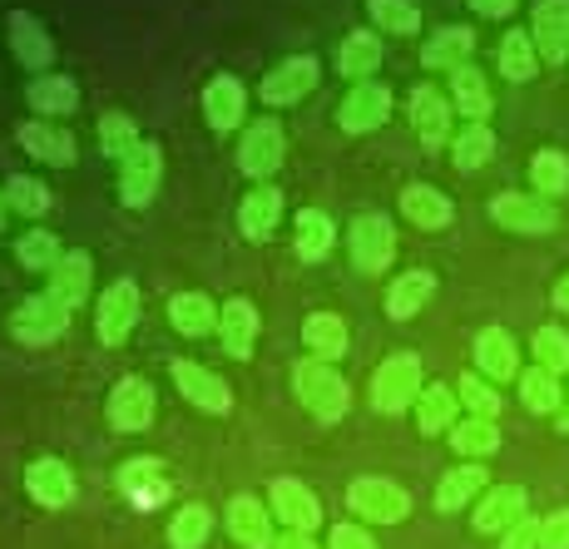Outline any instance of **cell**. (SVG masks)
I'll use <instances>...</instances> for the list:
<instances>
[{"mask_svg":"<svg viewBox=\"0 0 569 549\" xmlns=\"http://www.w3.org/2000/svg\"><path fill=\"white\" fill-rule=\"evenodd\" d=\"M530 30H535V50L550 64H560L569 54V0H540Z\"/></svg>","mask_w":569,"mask_h":549,"instance_id":"cell-16","label":"cell"},{"mask_svg":"<svg viewBox=\"0 0 569 549\" xmlns=\"http://www.w3.org/2000/svg\"><path fill=\"white\" fill-rule=\"evenodd\" d=\"M451 446L461 450V456H496L500 446V426L496 421H480V416H470L451 431Z\"/></svg>","mask_w":569,"mask_h":549,"instance_id":"cell-41","label":"cell"},{"mask_svg":"<svg viewBox=\"0 0 569 549\" xmlns=\"http://www.w3.org/2000/svg\"><path fill=\"white\" fill-rule=\"evenodd\" d=\"M496 153V134H490L486 124H470L461 139H456V169L470 173V169H480V163Z\"/></svg>","mask_w":569,"mask_h":549,"instance_id":"cell-48","label":"cell"},{"mask_svg":"<svg viewBox=\"0 0 569 549\" xmlns=\"http://www.w3.org/2000/svg\"><path fill=\"white\" fill-rule=\"evenodd\" d=\"M278 163H282V124L278 119H258L243 134V144H238V169L248 179H268Z\"/></svg>","mask_w":569,"mask_h":549,"instance_id":"cell-7","label":"cell"},{"mask_svg":"<svg viewBox=\"0 0 569 549\" xmlns=\"http://www.w3.org/2000/svg\"><path fill=\"white\" fill-rule=\"evenodd\" d=\"M20 149L36 153V159H46V163H54V169L74 163V139L64 134V129H54V124H40V119L20 124Z\"/></svg>","mask_w":569,"mask_h":549,"instance_id":"cell-24","label":"cell"},{"mask_svg":"<svg viewBox=\"0 0 569 549\" xmlns=\"http://www.w3.org/2000/svg\"><path fill=\"white\" fill-rule=\"evenodd\" d=\"M431 292H436V278L431 272H407V278H397L391 282V292H387V312L397 317V322H407V317H416V307H426L431 302Z\"/></svg>","mask_w":569,"mask_h":549,"instance_id":"cell-33","label":"cell"},{"mask_svg":"<svg viewBox=\"0 0 569 549\" xmlns=\"http://www.w3.org/2000/svg\"><path fill=\"white\" fill-rule=\"evenodd\" d=\"M391 114V90L387 84H357L352 94L342 100L337 119H342L347 134H367V129H381Z\"/></svg>","mask_w":569,"mask_h":549,"instance_id":"cell-11","label":"cell"},{"mask_svg":"<svg viewBox=\"0 0 569 549\" xmlns=\"http://www.w3.org/2000/svg\"><path fill=\"white\" fill-rule=\"evenodd\" d=\"M169 322L179 327L183 337H203L218 327V307L203 298V292H179V298L169 302Z\"/></svg>","mask_w":569,"mask_h":549,"instance_id":"cell-32","label":"cell"},{"mask_svg":"<svg viewBox=\"0 0 569 549\" xmlns=\"http://www.w3.org/2000/svg\"><path fill=\"white\" fill-rule=\"evenodd\" d=\"M535 361H540L550 377L569 371V337L560 327H540V332H535Z\"/></svg>","mask_w":569,"mask_h":549,"instance_id":"cell-49","label":"cell"},{"mask_svg":"<svg viewBox=\"0 0 569 549\" xmlns=\"http://www.w3.org/2000/svg\"><path fill=\"white\" fill-rule=\"evenodd\" d=\"M470 6H476L480 16L496 20V16H510V10H516V0H470Z\"/></svg>","mask_w":569,"mask_h":549,"instance_id":"cell-54","label":"cell"},{"mask_svg":"<svg viewBox=\"0 0 569 549\" xmlns=\"http://www.w3.org/2000/svg\"><path fill=\"white\" fill-rule=\"evenodd\" d=\"M367 16L391 36H416L421 30V10L407 6V0H367Z\"/></svg>","mask_w":569,"mask_h":549,"instance_id":"cell-42","label":"cell"},{"mask_svg":"<svg viewBox=\"0 0 569 549\" xmlns=\"http://www.w3.org/2000/svg\"><path fill=\"white\" fill-rule=\"evenodd\" d=\"M134 317H139V288L129 278H119L109 282L100 307H94V332H100L104 347H119L129 337V327H134Z\"/></svg>","mask_w":569,"mask_h":549,"instance_id":"cell-4","label":"cell"},{"mask_svg":"<svg viewBox=\"0 0 569 549\" xmlns=\"http://www.w3.org/2000/svg\"><path fill=\"white\" fill-rule=\"evenodd\" d=\"M391 252H397V233H391V223L381 213H362L352 223V262L362 272H381L391 262Z\"/></svg>","mask_w":569,"mask_h":549,"instance_id":"cell-9","label":"cell"},{"mask_svg":"<svg viewBox=\"0 0 569 549\" xmlns=\"http://www.w3.org/2000/svg\"><path fill=\"white\" fill-rule=\"evenodd\" d=\"M268 500H272V515H278L282 525H292L298 535L317 530V520H322V505H317V496L302 480H272Z\"/></svg>","mask_w":569,"mask_h":549,"instance_id":"cell-13","label":"cell"},{"mask_svg":"<svg viewBox=\"0 0 569 549\" xmlns=\"http://www.w3.org/2000/svg\"><path fill=\"white\" fill-rule=\"evenodd\" d=\"M476 490H486V466H461L436 486V505H441V510H456V505H470Z\"/></svg>","mask_w":569,"mask_h":549,"instance_id":"cell-39","label":"cell"},{"mask_svg":"<svg viewBox=\"0 0 569 549\" xmlns=\"http://www.w3.org/2000/svg\"><path fill=\"white\" fill-rule=\"evenodd\" d=\"M6 203L16 208V213H26V218H40L50 208V189L40 179H26V173H16V179L6 183Z\"/></svg>","mask_w":569,"mask_h":549,"instance_id":"cell-44","label":"cell"},{"mask_svg":"<svg viewBox=\"0 0 569 549\" xmlns=\"http://www.w3.org/2000/svg\"><path fill=\"white\" fill-rule=\"evenodd\" d=\"M26 100H30V109H40V114H74V109H80V84L64 80V74H40Z\"/></svg>","mask_w":569,"mask_h":549,"instance_id":"cell-31","label":"cell"},{"mask_svg":"<svg viewBox=\"0 0 569 549\" xmlns=\"http://www.w3.org/2000/svg\"><path fill=\"white\" fill-rule=\"evenodd\" d=\"M381 64V46L377 36H367V30H352V36L342 40V54H337V70L352 74V80H362V74H371Z\"/></svg>","mask_w":569,"mask_h":549,"instance_id":"cell-37","label":"cell"},{"mask_svg":"<svg viewBox=\"0 0 569 549\" xmlns=\"http://www.w3.org/2000/svg\"><path fill=\"white\" fill-rule=\"evenodd\" d=\"M159 173H163L159 144H139L134 153H129L124 173H119V199H124V208H144L149 199H154V193H159Z\"/></svg>","mask_w":569,"mask_h":549,"instance_id":"cell-8","label":"cell"},{"mask_svg":"<svg viewBox=\"0 0 569 549\" xmlns=\"http://www.w3.org/2000/svg\"><path fill=\"white\" fill-rule=\"evenodd\" d=\"M456 74V109L470 119V124H480V119L490 114V90H486V74L476 70V64H461Z\"/></svg>","mask_w":569,"mask_h":549,"instance_id":"cell-36","label":"cell"},{"mask_svg":"<svg viewBox=\"0 0 569 549\" xmlns=\"http://www.w3.org/2000/svg\"><path fill=\"white\" fill-rule=\"evenodd\" d=\"M540 549H569V510H555L540 525Z\"/></svg>","mask_w":569,"mask_h":549,"instance_id":"cell-51","label":"cell"},{"mask_svg":"<svg viewBox=\"0 0 569 549\" xmlns=\"http://www.w3.org/2000/svg\"><path fill=\"white\" fill-rule=\"evenodd\" d=\"M26 486H30V496H36L40 505H70L74 500V476H70V466H60V460H36V466L26 470Z\"/></svg>","mask_w":569,"mask_h":549,"instance_id":"cell-22","label":"cell"},{"mask_svg":"<svg viewBox=\"0 0 569 549\" xmlns=\"http://www.w3.org/2000/svg\"><path fill=\"white\" fill-rule=\"evenodd\" d=\"M292 387H298V397L302 406L317 416V421H337V416L347 411V381L337 377L327 361H302L298 371H292Z\"/></svg>","mask_w":569,"mask_h":549,"instance_id":"cell-2","label":"cell"},{"mask_svg":"<svg viewBox=\"0 0 569 549\" xmlns=\"http://www.w3.org/2000/svg\"><path fill=\"white\" fill-rule=\"evenodd\" d=\"M16 258H20V268H30V272H54L60 268V238L46 233V228H36V233L20 238Z\"/></svg>","mask_w":569,"mask_h":549,"instance_id":"cell-40","label":"cell"},{"mask_svg":"<svg viewBox=\"0 0 569 549\" xmlns=\"http://www.w3.org/2000/svg\"><path fill=\"white\" fill-rule=\"evenodd\" d=\"M525 520V486H496L476 505V530L480 535H510Z\"/></svg>","mask_w":569,"mask_h":549,"instance_id":"cell-15","label":"cell"},{"mask_svg":"<svg viewBox=\"0 0 569 549\" xmlns=\"http://www.w3.org/2000/svg\"><path fill=\"white\" fill-rule=\"evenodd\" d=\"M456 387H461V401L480 416V421H496V416H500V391L490 387L486 377H461Z\"/></svg>","mask_w":569,"mask_h":549,"instance_id":"cell-50","label":"cell"},{"mask_svg":"<svg viewBox=\"0 0 569 549\" xmlns=\"http://www.w3.org/2000/svg\"><path fill=\"white\" fill-rule=\"evenodd\" d=\"M90 292V252H64L60 268L50 272V298L64 307H80Z\"/></svg>","mask_w":569,"mask_h":549,"instance_id":"cell-26","label":"cell"},{"mask_svg":"<svg viewBox=\"0 0 569 549\" xmlns=\"http://www.w3.org/2000/svg\"><path fill=\"white\" fill-rule=\"evenodd\" d=\"M470 50H476V36H470L466 26H446V30H436V36L426 40L421 64L426 70H461V64L470 60Z\"/></svg>","mask_w":569,"mask_h":549,"instance_id":"cell-21","label":"cell"},{"mask_svg":"<svg viewBox=\"0 0 569 549\" xmlns=\"http://www.w3.org/2000/svg\"><path fill=\"white\" fill-rule=\"evenodd\" d=\"M312 84H317V60L312 54L282 60L278 70H268V80H262V104H298Z\"/></svg>","mask_w":569,"mask_h":549,"instance_id":"cell-14","label":"cell"},{"mask_svg":"<svg viewBox=\"0 0 569 549\" xmlns=\"http://www.w3.org/2000/svg\"><path fill=\"white\" fill-rule=\"evenodd\" d=\"M0 223H6V203H0Z\"/></svg>","mask_w":569,"mask_h":549,"instance_id":"cell-57","label":"cell"},{"mask_svg":"<svg viewBox=\"0 0 569 549\" xmlns=\"http://www.w3.org/2000/svg\"><path fill=\"white\" fill-rule=\"evenodd\" d=\"M500 70H506V80H530L535 74V40L525 36V30H510L506 46H500Z\"/></svg>","mask_w":569,"mask_h":549,"instance_id":"cell-46","label":"cell"},{"mask_svg":"<svg viewBox=\"0 0 569 549\" xmlns=\"http://www.w3.org/2000/svg\"><path fill=\"white\" fill-rule=\"evenodd\" d=\"M530 179H535V189L550 193V199H555V193H565V189H569V159H565V153H555V149L535 153Z\"/></svg>","mask_w":569,"mask_h":549,"instance_id":"cell-47","label":"cell"},{"mask_svg":"<svg viewBox=\"0 0 569 549\" xmlns=\"http://www.w3.org/2000/svg\"><path fill=\"white\" fill-rule=\"evenodd\" d=\"M218 332H223L228 357L248 361V357H253V342H258V307L248 298L223 302V312H218Z\"/></svg>","mask_w":569,"mask_h":549,"instance_id":"cell-17","label":"cell"},{"mask_svg":"<svg viewBox=\"0 0 569 549\" xmlns=\"http://www.w3.org/2000/svg\"><path fill=\"white\" fill-rule=\"evenodd\" d=\"M565 431H569V411H565Z\"/></svg>","mask_w":569,"mask_h":549,"instance_id":"cell-58","label":"cell"},{"mask_svg":"<svg viewBox=\"0 0 569 549\" xmlns=\"http://www.w3.org/2000/svg\"><path fill=\"white\" fill-rule=\"evenodd\" d=\"M173 387L183 391V397H189L193 406H199V411H213V416H223L228 406H233V391L223 387V381L213 377V371H203L199 361H173Z\"/></svg>","mask_w":569,"mask_h":549,"instance_id":"cell-12","label":"cell"},{"mask_svg":"<svg viewBox=\"0 0 569 549\" xmlns=\"http://www.w3.org/2000/svg\"><path fill=\"white\" fill-rule=\"evenodd\" d=\"M401 213H407L416 228H446L456 208H451L446 193L426 189V183H411V189H401Z\"/></svg>","mask_w":569,"mask_h":549,"instance_id":"cell-27","label":"cell"},{"mask_svg":"<svg viewBox=\"0 0 569 549\" xmlns=\"http://www.w3.org/2000/svg\"><path fill=\"white\" fill-rule=\"evenodd\" d=\"M411 124H416V134H421L426 144L441 149V144H446V129H451V109H446V94L431 90V84L411 90Z\"/></svg>","mask_w":569,"mask_h":549,"instance_id":"cell-18","label":"cell"},{"mask_svg":"<svg viewBox=\"0 0 569 549\" xmlns=\"http://www.w3.org/2000/svg\"><path fill=\"white\" fill-rule=\"evenodd\" d=\"M476 367H480V377H490V381L516 377V342H510V332L486 327V332L476 337Z\"/></svg>","mask_w":569,"mask_h":549,"instance_id":"cell-25","label":"cell"},{"mask_svg":"<svg viewBox=\"0 0 569 549\" xmlns=\"http://www.w3.org/2000/svg\"><path fill=\"white\" fill-rule=\"evenodd\" d=\"M332 238H337L332 218L317 213V208H302V213H298V233H292V248H298V258L317 262L327 248H332Z\"/></svg>","mask_w":569,"mask_h":549,"instance_id":"cell-34","label":"cell"},{"mask_svg":"<svg viewBox=\"0 0 569 549\" xmlns=\"http://www.w3.org/2000/svg\"><path fill=\"white\" fill-rule=\"evenodd\" d=\"M10 50L20 54L26 70H50V60H54V46L36 16H10Z\"/></svg>","mask_w":569,"mask_h":549,"instance_id":"cell-20","label":"cell"},{"mask_svg":"<svg viewBox=\"0 0 569 549\" xmlns=\"http://www.w3.org/2000/svg\"><path fill=\"white\" fill-rule=\"evenodd\" d=\"M228 535H233L243 549H268L272 530H268V510L253 496H238L228 500Z\"/></svg>","mask_w":569,"mask_h":549,"instance_id":"cell-19","label":"cell"},{"mask_svg":"<svg viewBox=\"0 0 569 549\" xmlns=\"http://www.w3.org/2000/svg\"><path fill=\"white\" fill-rule=\"evenodd\" d=\"M278 549H317V545L308 540V535H298V530H292V535H282V540H278Z\"/></svg>","mask_w":569,"mask_h":549,"instance_id":"cell-55","label":"cell"},{"mask_svg":"<svg viewBox=\"0 0 569 549\" xmlns=\"http://www.w3.org/2000/svg\"><path fill=\"white\" fill-rule=\"evenodd\" d=\"M154 421V387L144 377H124L109 391V426L114 431H144Z\"/></svg>","mask_w":569,"mask_h":549,"instance_id":"cell-6","label":"cell"},{"mask_svg":"<svg viewBox=\"0 0 569 549\" xmlns=\"http://www.w3.org/2000/svg\"><path fill=\"white\" fill-rule=\"evenodd\" d=\"M535 545H540V525H535V520H520L516 530L506 535V545H500V549H535Z\"/></svg>","mask_w":569,"mask_h":549,"instance_id":"cell-53","label":"cell"},{"mask_svg":"<svg viewBox=\"0 0 569 549\" xmlns=\"http://www.w3.org/2000/svg\"><path fill=\"white\" fill-rule=\"evenodd\" d=\"M416 387H421V361H416L411 351H397V357H387L377 367V377H371V406H377L381 416H397L416 401Z\"/></svg>","mask_w":569,"mask_h":549,"instance_id":"cell-1","label":"cell"},{"mask_svg":"<svg viewBox=\"0 0 569 549\" xmlns=\"http://www.w3.org/2000/svg\"><path fill=\"white\" fill-rule=\"evenodd\" d=\"M520 401H525V411H555V406H560V381H555L545 367L525 371L520 377Z\"/></svg>","mask_w":569,"mask_h":549,"instance_id":"cell-43","label":"cell"},{"mask_svg":"<svg viewBox=\"0 0 569 549\" xmlns=\"http://www.w3.org/2000/svg\"><path fill=\"white\" fill-rule=\"evenodd\" d=\"M278 218H282V193L278 189H253L238 208V223H243V233L253 238V243H268L272 233H278Z\"/></svg>","mask_w":569,"mask_h":549,"instance_id":"cell-23","label":"cell"},{"mask_svg":"<svg viewBox=\"0 0 569 549\" xmlns=\"http://www.w3.org/2000/svg\"><path fill=\"white\" fill-rule=\"evenodd\" d=\"M451 421H456V391L451 387H426L421 401H416V426H421V436H441Z\"/></svg>","mask_w":569,"mask_h":549,"instance_id":"cell-35","label":"cell"},{"mask_svg":"<svg viewBox=\"0 0 569 549\" xmlns=\"http://www.w3.org/2000/svg\"><path fill=\"white\" fill-rule=\"evenodd\" d=\"M490 218L500 228H510V233H550L555 228V208L545 199H535V193H500L490 203Z\"/></svg>","mask_w":569,"mask_h":549,"instance_id":"cell-10","label":"cell"},{"mask_svg":"<svg viewBox=\"0 0 569 549\" xmlns=\"http://www.w3.org/2000/svg\"><path fill=\"white\" fill-rule=\"evenodd\" d=\"M100 144H104L109 159H119V163H124L129 153H134L139 144H144V139H139V129L129 124L124 114H104V119H100Z\"/></svg>","mask_w":569,"mask_h":549,"instance_id":"cell-45","label":"cell"},{"mask_svg":"<svg viewBox=\"0 0 569 549\" xmlns=\"http://www.w3.org/2000/svg\"><path fill=\"white\" fill-rule=\"evenodd\" d=\"M302 342H308L312 361H337L347 351V322L332 312H312L308 327H302Z\"/></svg>","mask_w":569,"mask_h":549,"instance_id":"cell-28","label":"cell"},{"mask_svg":"<svg viewBox=\"0 0 569 549\" xmlns=\"http://www.w3.org/2000/svg\"><path fill=\"white\" fill-rule=\"evenodd\" d=\"M70 327V307L64 302H54L50 292L46 298H30V302H20V312L10 317V332L20 337V342H30V347H46L54 342V337Z\"/></svg>","mask_w":569,"mask_h":549,"instance_id":"cell-5","label":"cell"},{"mask_svg":"<svg viewBox=\"0 0 569 549\" xmlns=\"http://www.w3.org/2000/svg\"><path fill=\"white\" fill-rule=\"evenodd\" d=\"M332 549H377V545H371V535L357 530V525H337V530H332Z\"/></svg>","mask_w":569,"mask_h":549,"instance_id":"cell-52","label":"cell"},{"mask_svg":"<svg viewBox=\"0 0 569 549\" xmlns=\"http://www.w3.org/2000/svg\"><path fill=\"white\" fill-rule=\"evenodd\" d=\"M203 114L213 129H233L238 119H243V84L218 74V80L203 90Z\"/></svg>","mask_w":569,"mask_h":549,"instance_id":"cell-29","label":"cell"},{"mask_svg":"<svg viewBox=\"0 0 569 549\" xmlns=\"http://www.w3.org/2000/svg\"><path fill=\"white\" fill-rule=\"evenodd\" d=\"M124 490H129V500L139 505V510H154V505L169 496V480H163V470H159V460H129L124 466Z\"/></svg>","mask_w":569,"mask_h":549,"instance_id":"cell-30","label":"cell"},{"mask_svg":"<svg viewBox=\"0 0 569 549\" xmlns=\"http://www.w3.org/2000/svg\"><path fill=\"white\" fill-rule=\"evenodd\" d=\"M208 530H213V515H208L203 505H183V510L173 515V525H169V545L173 549H203Z\"/></svg>","mask_w":569,"mask_h":549,"instance_id":"cell-38","label":"cell"},{"mask_svg":"<svg viewBox=\"0 0 569 549\" xmlns=\"http://www.w3.org/2000/svg\"><path fill=\"white\" fill-rule=\"evenodd\" d=\"M555 307H560V312H569V278L555 282Z\"/></svg>","mask_w":569,"mask_h":549,"instance_id":"cell-56","label":"cell"},{"mask_svg":"<svg viewBox=\"0 0 569 549\" xmlns=\"http://www.w3.org/2000/svg\"><path fill=\"white\" fill-rule=\"evenodd\" d=\"M347 505H352L362 520H377V525H401L411 515V496L401 486H391V480H352V490H347Z\"/></svg>","mask_w":569,"mask_h":549,"instance_id":"cell-3","label":"cell"}]
</instances>
